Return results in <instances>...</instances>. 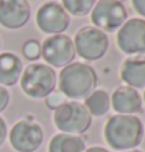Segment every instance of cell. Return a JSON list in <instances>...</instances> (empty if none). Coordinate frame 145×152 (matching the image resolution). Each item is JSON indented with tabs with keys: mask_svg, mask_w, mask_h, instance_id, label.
I'll list each match as a JSON object with an SVG mask.
<instances>
[{
	"mask_svg": "<svg viewBox=\"0 0 145 152\" xmlns=\"http://www.w3.org/2000/svg\"><path fill=\"white\" fill-rule=\"evenodd\" d=\"M142 101H144V102H145V92H144V98H142Z\"/></svg>",
	"mask_w": 145,
	"mask_h": 152,
	"instance_id": "obj_25",
	"label": "cell"
},
{
	"mask_svg": "<svg viewBox=\"0 0 145 152\" xmlns=\"http://www.w3.org/2000/svg\"><path fill=\"white\" fill-rule=\"evenodd\" d=\"M73 47L75 53L84 61H98L108 51L109 37L106 33L95 28L94 25H86L75 34Z\"/></svg>",
	"mask_w": 145,
	"mask_h": 152,
	"instance_id": "obj_5",
	"label": "cell"
},
{
	"mask_svg": "<svg viewBox=\"0 0 145 152\" xmlns=\"http://www.w3.org/2000/svg\"><path fill=\"white\" fill-rule=\"evenodd\" d=\"M8 104H10V92L6 90V87L0 86V112H3L8 107Z\"/></svg>",
	"mask_w": 145,
	"mask_h": 152,
	"instance_id": "obj_20",
	"label": "cell"
},
{
	"mask_svg": "<svg viewBox=\"0 0 145 152\" xmlns=\"http://www.w3.org/2000/svg\"><path fill=\"white\" fill-rule=\"evenodd\" d=\"M31 8L28 0H0V25L17 30L28 23Z\"/></svg>",
	"mask_w": 145,
	"mask_h": 152,
	"instance_id": "obj_11",
	"label": "cell"
},
{
	"mask_svg": "<svg viewBox=\"0 0 145 152\" xmlns=\"http://www.w3.org/2000/svg\"><path fill=\"white\" fill-rule=\"evenodd\" d=\"M53 123L63 134L81 135L91 127L92 116L84 104L78 101H64L53 110Z\"/></svg>",
	"mask_w": 145,
	"mask_h": 152,
	"instance_id": "obj_4",
	"label": "cell"
},
{
	"mask_svg": "<svg viewBox=\"0 0 145 152\" xmlns=\"http://www.w3.org/2000/svg\"><path fill=\"white\" fill-rule=\"evenodd\" d=\"M6 137H8V126H6V121L0 116V146L5 143Z\"/></svg>",
	"mask_w": 145,
	"mask_h": 152,
	"instance_id": "obj_22",
	"label": "cell"
},
{
	"mask_svg": "<svg viewBox=\"0 0 145 152\" xmlns=\"http://www.w3.org/2000/svg\"><path fill=\"white\" fill-rule=\"evenodd\" d=\"M44 130L33 116H25L10 130V143L17 152H34L42 146Z\"/></svg>",
	"mask_w": 145,
	"mask_h": 152,
	"instance_id": "obj_7",
	"label": "cell"
},
{
	"mask_svg": "<svg viewBox=\"0 0 145 152\" xmlns=\"http://www.w3.org/2000/svg\"><path fill=\"white\" fill-rule=\"evenodd\" d=\"M84 107L91 116H103L111 107V96L105 90H94L87 98H84Z\"/></svg>",
	"mask_w": 145,
	"mask_h": 152,
	"instance_id": "obj_16",
	"label": "cell"
},
{
	"mask_svg": "<svg viewBox=\"0 0 145 152\" xmlns=\"http://www.w3.org/2000/svg\"><path fill=\"white\" fill-rule=\"evenodd\" d=\"M117 45L120 51L129 56L145 54V20L144 19H127L117 30Z\"/></svg>",
	"mask_w": 145,
	"mask_h": 152,
	"instance_id": "obj_9",
	"label": "cell"
},
{
	"mask_svg": "<svg viewBox=\"0 0 145 152\" xmlns=\"http://www.w3.org/2000/svg\"><path fill=\"white\" fill-rule=\"evenodd\" d=\"M123 152H142V151H137V149H131V151H123Z\"/></svg>",
	"mask_w": 145,
	"mask_h": 152,
	"instance_id": "obj_24",
	"label": "cell"
},
{
	"mask_svg": "<svg viewBox=\"0 0 145 152\" xmlns=\"http://www.w3.org/2000/svg\"><path fill=\"white\" fill-rule=\"evenodd\" d=\"M98 84L95 70L84 62H72L61 70L58 76V87L64 96L73 101L84 99Z\"/></svg>",
	"mask_w": 145,
	"mask_h": 152,
	"instance_id": "obj_2",
	"label": "cell"
},
{
	"mask_svg": "<svg viewBox=\"0 0 145 152\" xmlns=\"http://www.w3.org/2000/svg\"><path fill=\"white\" fill-rule=\"evenodd\" d=\"M142 96L136 88L128 86L117 87L111 96V107L117 115H136L142 112Z\"/></svg>",
	"mask_w": 145,
	"mask_h": 152,
	"instance_id": "obj_12",
	"label": "cell"
},
{
	"mask_svg": "<svg viewBox=\"0 0 145 152\" xmlns=\"http://www.w3.org/2000/svg\"><path fill=\"white\" fill-rule=\"evenodd\" d=\"M69 16H86L92 11L97 0H61Z\"/></svg>",
	"mask_w": 145,
	"mask_h": 152,
	"instance_id": "obj_17",
	"label": "cell"
},
{
	"mask_svg": "<svg viewBox=\"0 0 145 152\" xmlns=\"http://www.w3.org/2000/svg\"><path fill=\"white\" fill-rule=\"evenodd\" d=\"M86 141L80 135L56 134L48 143V152H84Z\"/></svg>",
	"mask_w": 145,
	"mask_h": 152,
	"instance_id": "obj_15",
	"label": "cell"
},
{
	"mask_svg": "<svg viewBox=\"0 0 145 152\" xmlns=\"http://www.w3.org/2000/svg\"><path fill=\"white\" fill-rule=\"evenodd\" d=\"M36 25L39 30L47 34H63L70 25V16L64 6L52 0L39 6L36 12Z\"/></svg>",
	"mask_w": 145,
	"mask_h": 152,
	"instance_id": "obj_10",
	"label": "cell"
},
{
	"mask_svg": "<svg viewBox=\"0 0 145 152\" xmlns=\"http://www.w3.org/2000/svg\"><path fill=\"white\" fill-rule=\"evenodd\" d=\"M24 72V64L14 53L5 51L0 54V86L11 87L20 81Z\"/></svg>",
	"mask_w": 145,
	"mask_h": 152,
	"instance_id": "obj_13",
	"label": "cell"
},
{
	"mask_svg": "<svg viewBox=\"0 0 145 152\" xmlns=\"http://www.w3.org/2000/svg\"><path fill=\"white\" fill-rule=\"evenodd\" d=\"M41 54L47 65L50 67H66L72 64L75 59V47L73 40L66 34H53L47 37L41 45Z\"/></svg>",
	"mask_w": 145,
	"mask_h": 152,
	"instance_id": "obj_8",
	"label": "cell"
},
{
	"mask_svg": "<svg viewBox=\"0 0 145 152\" xmlns=\"http://www.w3.org/2000/svg\"><path fill=\"white\" fill-rule=\"evenodd\" d=\"M106 143L114 151H131L142 143L144 124L136 115H112L103 130Z\"/></svg>",
	"mask_w": 145,
	"mask_h": 152,
	"instance_id": "obj_1",
	"label": "cell"
},
{
	"mask_svg": "<svg viewBox=\"0 0 145 152\" xmlns=\"http://www.w3.org/2000/svg\"><path fill=\"white\" fill-rule=\"evenodd\" d=\"M22 53L28 61H36L38 58H41V42H38L36 39L27 40L22 47Z\"/></svg>",
	"mask_w": 145,
	"mask_h": 152,
	"instance_id": "obj_18",
	"label": "cell"
},
{
	"mask_svg": "<svg viewBox=\"0 0 145 152\" xmlns=\"http://www.w3.org/2000/svg\"><path fill=\"white\" fill-rule=\"evenodd\" d=\"M0 47H2V44H0Z\"/></svg>",
	"mask_w": 145,
	"mask_h": 152,
	"instance_id": "obj_26",
	"label": "cell"
},
{
	"mask_svg": "<svg viewBox=\"0 0 145 152\" xmlns=\"http://www.w3.org/2000/svg\"><path fill=\"white\" fill-rule=\"evenodd\" d=\"M84 152H109V151L105 149V148H101V146H92V148L86 149Z\"/></svg>",
	"mask_w": 145,
	"mask_h": 152,
	"instance_id": "obj_23",
	"label": "cell"
},
{
	"mask_svg": "<svg viewBox=\"0 0 145 152\" xmlns=\"http://www.w3.org/2000/svg\"><path fill=\"white\" fill-rule=\"evenodd\" d=\"M128 12L120 0H98L91 11V20L95 28L103 33L117 31L127 22Z\"/></svg>",
	"mask_w": 145,
	"mask_h": 152,
	"instance_id": "obj_6",
	"label": "cell"
},
{
	"mask_svg": "<svg viewBox=\"0 0 145 152\" xmlns=\"http://www.w3.org/2000/svg\"><path fill=\"white\" fill-rule=\"evenodd\" d=\"M120 78L131 88H145V58H128L120 68Z\"/></svg>",
	"mask_w": 145,
	"mask_h": 152,
	"instance_id": "obj_14",
	"label": "cell"
},
{
	"mask_svg": "<svg viewBox=\"0 0 145 152\" xmlns=\"http://www.w3.org/2000/svg\"><path fill=\"white\" fill-rule=\"evenodd\" d=\"M131 3H133L134 11H136L141 17L145 19V0H131Z\"/></svg>",
	"mask_w": 145,
	"mask_h": 152,
	"instance_id": "obj_21",
	"label": "cell"
},
{
	"mask_svg": "<svg viewBox=\"0 0 145 152\" xmlns=\"http://www.w3.org/2000/svg\"><path fill=\"white\" fill-rule=\"evenodd\" d=\"M63 102H64V95L61 93V92H52V93L45 98V106H47L48 109H52V110H55L56 107H59Z\"/></svg>",
	"mask_w": 145,
	"mask_h": 152,
	"instance_id": "obj_19",
	"label": "cell"
},
{
	"mask_svg": "<svg viewBox=\"0 0 145 152\" xmlns=\"http://www.w3.org/2000/svg\"><path fill=\"white\" fill-rule=\"evenodd\" d=\"M58 84V75L50 65L34 62L24 68L20 76V88L33 99L47 98Z\"/></svg>",
	"mask_w": 145,
	"mask_h": 152,
	"instance_id": "obj_3",
	"label": "cell"
}]
</instances>
